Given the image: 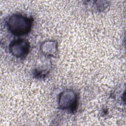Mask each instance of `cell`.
Segmentation results:
<instances>
[{
    "label": "cell",
    "instance_id": "1",
    "mask_svg": "<svg viewBox=\"0 0 126 126\" xmlns=\"http://www.w3.org/2000/svg\"><path fill=\"white\" fill-rule=\"evenodd\" d=\"M32 23V18H28L20 14H15L10 16L6 22L9 31L17 36L28 34L31 30Z\"/></svg>",
    "mask_w": 126,
    "mask_h": 126
},
{
    "label": "cell",
    "instance_id": "2",
    "mask_svg": "<svg viewBox=\"0 0 126 126\" xmlns=\"http://www.w3.org/2000/svg\"><path fill=\"white\" fill-rule=\"evenodd\" d=\"M78 95L72 90L64 91L59 95V106L62 109L73 111L76 109Z\"/></svg>",
    "mask_w": 126,
    "mask_h": 126
},
{
    "label": "cell",
    "instance_id": "3",
    "mask_svg": "<svg viewBox=\"0 0 126 126\" xmlns=\"http://www.w3.org/2000/svg\"><path fill=\"white\" fill-rule=\"evenodd\" d=\"M30 43L27 40L18 39L12 41L9 45V50L11 54L20 58H25L30 50Z\"/></svg>",
    "mask_w": 126,
    "mask_h": 126
}]
</instances>
